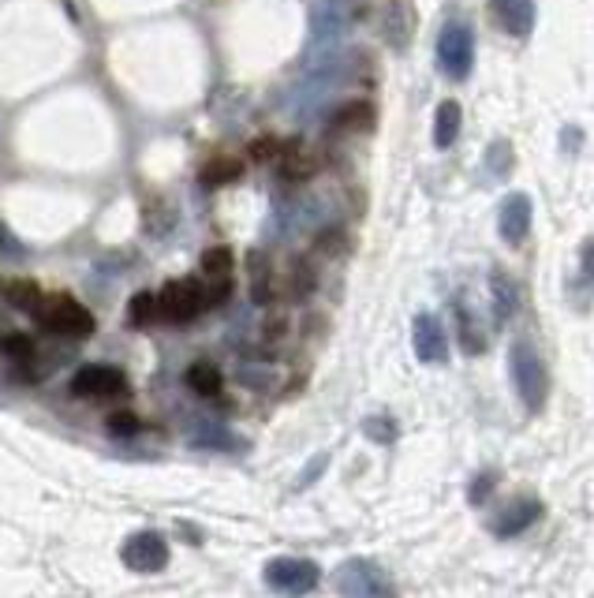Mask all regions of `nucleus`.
<instances>
[{"mask_svg":"<svg viewBox=\"0 0 594 598\" xmlns=\"http://www.w3.org/2000/svg\"><path fill=\"white\" fill-rule=\"evenodd\" d=\"M412 345L423 363H449V337L434 314H419L412 325Z\"/></svg>","mask_w":594,"mask_h":598,"instance_id":"nucleus-10","label":"nucleus"},{"mask_svg":"<svg viewBox=\"0 0 594 598\" xmlns=\"http://www.w3.org/2000/svg\"><path fill=\"white\" fill-rule=\"evenodd\" d=\"M322 468H326V456H318V461H314V464H311V468H307V471H303V475H300V487H307V482H311V479H314V475H318Z\"/></svg>","mask_w":594,"mask_h":598,"instance_id":"nucleus-29","label":"nucleus"},{"mask_svg":"<svg viewBox=\"0 0 594 598\" xmlns=\"http://www.w3.org/2000/svg\"><path fill=\"white\" fill-rule=\"evenodd\" d=\"M46 296L41 292L34 280H15V285H8V299H12L20 311H26V314H34V307H38V299Z\"/></svg>","mask_w":594,"mask_h":598,"instance_id":"nucleus-21","label":"nucleus"},{"mask_svg":"<svg viewBox=\"0 0 594 598\" xmlns=\"http://www.w3.org/2000/svg\"><path fill=\"white\" fill-rule=\"evenodd\" d=\"M128 319H131V325H150V322L161 319V314H157V292H138L135 299H131Z\"/></svg>","mask_w":594,"mask_h":598,"instance_id":"nucleus-20","label":"nucleus"},{"mask_svg":"<svg viewBox=\"0 0 594 598\" xmlns=\"http://www.w3.org/2000/svg\"><path fill=\"white\" fill-rule=\"evenodd\" d=\"M34 319L46 325L49 333H57V337L83 340L94 333V314L72 296H41L38 307H34Z\"/></svg>","mask_w":594,"mask_h":598,"instance_id":"nucleus-4","label":"nucleus"},{"mask_svg":"<svg viewBox=\"0 0 594 598\" xmlns=\"http://www.w3.org/2000/svg\"><path fill=\"white\" fill-rule=\"evenodd\" d=\"M494 490H497V471H478L468 490V501L471 505H486V498H490Z\"/></svg>","mask_w":594,"mask_h":598,"instance_id":"nucleus-24","label":"nucleus"},{"mask_svg":"<svg viewBox=\"0 0 594 598\" xmlns=\"http://www.w3.org/2000/svg\"><path fill=\"white\" fill-rule=\"evenodd\" d=\"M486 165H497V172L494 176H509V169H512V146L505 143V139H497V143L490 146V154H486Z\"/></svg>","mask_w":594,"mask_h":598,"instance_id":"nucleus-26","label":"nucleus"},{"mask_svg":"<svg viewBox=\"0 0 594 598\" xmlns=\"http://www.w3.org/2000/svg\"><path fill=\"white\" fill-rule=\"evenodd\" d=\"M262 576H266L269 591L288 595V598H303V595H311L314 587H318L322 569L307 558H274Z\"/></svg>","mask_w":594,"mask_h":598,"instance_id":"nucleus-5","label":"nucleus"},{"mask_svg":"<svg viewBox=\"0 0 594 598\" xmlns=\"http://www.w3.org/2000/svg\"><path fill=\"white\" fill-rule=\"evenodd\" d=\"M457 322H460V345H464V351H471V356H483L486 337H483V330H478L475 314L464 311V307L457 303Z\"/></svg>","mask_w":594,"mask_h":598,"instance_id":"nucleus-17","label":"nucleus"},{"mask_svg":"<svg viewBox=\"0 0 594 598\" xmlns=\"http://www.w3.org/2000/svg\"><path fill=\"white\" fill-rule=\"evenodd\" d=\"M214 307V292L198 277H177L157 292V314L165 322H195Z\"/></svg>","mask_w":594,"mask_h":598,"instance_id":"nucleus-3","label":"nucleus"},{"mask_svg":"<svg viewBox=\"0 0 594 598\" xmlns=\"http://www.w3.org/2000/svg\"><path fill=\"white\" fill-rule=\"evenodd\" d=\"M120 561L138 576L161 573V569L169 565V542H165V535H157V531H135V535H128L124 547H120Z\"/></svg>","mask_w":594,"mask_h":598,"instance_id":"nucleus-7","label":"nucleus"},{"mask_svg":"<svg viewBox=\"0 0 594 598\" xmlns=\"http://www.w3.org/2000/svg\"><path fill=\"white\" fill-rule=\"evenodd\" d=\"M243 165L235 162V157H217V162H209L203 169V183L206 188H221V183H232L235 176H240Z\"/></svg>","mask_w":594,"mask_h":598,"instance_id":"nucleus-19","label":"nucleus"},{"mask_svg":"<svg viewBox=\"0 0 594 598\" xmlns=\"http://www.w3.org/2000/svg\"><path fill=\"white\" fill-rule=\"evenodd\" d=\"M138 430V419L131 416V411H117V416H109V434L124 438V434H135Z\"/></svg>","mask_w":594,"mask_h":598,"instance_id":"nucleus-27","label":"nucleus"},{"mask_svg":"<svg viewBox=\"0 0 594 598\" xmlns=\"http://www.w3.org/2000/svg\"><path fill=\"white\" fill-rule=\"evenodd\" d=\"M509 374L517 385V397L528 411H543L549 400V371L531 340H512L509 348Z\"/></svg>","mask_w":594,"mask_h":598,"instance_id":"nucleus-1","label":"nucleus"},{"mask_svg":"<svg viewBox=\"0 0 594 598\" xmlns=\"http://www.w3.org/2000/svg\"><path fill=\"white\" fill-rule=\"evenodd\" d=\"M191 442L195 445H203V448H240L243 442L232 434V430H225V427H217V423H203L191 434Z\"/></svg>","mask_w":594,"mask_h":598,"instance_id":"nucleus-18","label":"nucleus"},{"mask_svg":"<svg viewBox=\"0 0 594 598\" xmlns=\"http://www.w3.org/2000/svg\"><path fill=\"white\" fill-rule=\"evenodd\" d=\"M438 64L457 83H464L471 75V68H475V34H471L468 23H445V31L438 34Z\"/></svg>","mask_w":594,"mask_h":598,"instance_id":"nucleus-6","label":"nucleus"},{"mask_svg":"<svg viewBox=\"0 0 594 598\" xmlns=\"http://www.w3.org/2000/svg\"><path fill=\"white\" fill-rule=\"evenodd\" d=\"M0 348H4V356H12L15 363H31L34 359V345H31V337H23V333H8Z\"/></svg>","mask_w":594,"mask_h":598,"instance_id":"nucleus-25","label":"nucleus"},{"mask_svg":"<svg viewBox=\"0 0 594 598\" xmlns=\"http://www.w3.org/2000/svg\"><path fill=\"white\" fill-rule=\"evenodd\" d=\"M580 259H583V274H587L594 280V240H587L580 248Z\"/></svg>","mask_w":594,"mask_h":598,"instance_id":"nucleus-28","label":"nucleus"},{"mask_svg":"<svg viewBox=\"0 0 594 598\" xmlns=\"http://www.w3.org/2000/svg\"><path fill=\"white\" fill-rule=\"evenodd\" d=\"M490 292H494V322L505 325V322L512 319V311H517V303H520L517 280L505 274V270H494V274H490Z\"/></svg>","mask_w":594,"mask_h":598,"instance_id":"nucleus-13","label":"nucleus"},{"mask_svg":"<svg viewBox=\"0 0 594 598\" xmlns=\"http://www.w3.org/2000/svg\"><path fill=\"white\" fill-rule=\"evenodd\" d=\"M371 124H374V109L366 101L344 105V109H340L337 117L329 120V128H334V131H366Z\"/></svg>","mask_w":594,"mask_h":598,"instance_id":"nucleus-16","label":"nucleus"},{"mask_svg":"<svg viewBox=\"0 0 594 598\" xmlns=\"http://www.w3.org/2000/svg\"><path fill=\"white\" fill-rule=\"evenodd\" d=\"M334 584L340 598H400L397 579L386 573V565L371 558H348L337 569Z\"/></svg>","mask_w":594,"mask_h":598,"instance_id":"nucleus-2","label":"nucleus"},{"mask_svg":"<svg viewBox=\"0 0 594 598\" xmlns=\"http://www.w3.org/2000/svg\"><path fill=\"white\" fill-rule=\"evenodd\" d=\"M531 217H535L531 195H523V191H512V195H505L501 210H497V228H501V240L509 243V248H520V243L528 240Z\"/></svg>","mask_w":594,"mask_h":598,"instance_id":"nucleus-9","label":"nucleus"},{"mask_svg":"<svg viewBox=\"0 0 594 598\" xmlns=\"http://www.w3.org/2000/svg\"><path fill=\"white\" fill-rule=\"evenodd\" d=\"M386 26H381V31H386V38H389V46H404L408 41V23H404V4H389L386 8Z\"/></svg>","mask_w":594,"mask_h":598,"instance_id":"nucleus-22","label":"nucleus"},{"mask_svg":"<svg viewBox=\"0 0 594 598\" xmlns=\"http://www.w3.org/2000/svg\"><path fill=\"white\" fill-rule=\"evenodd\" d=\"M187 385L198 393V397H217L225 385L221 371H217V363H209V359H198V363L187 367Z\"/></svg>","mask_w":594,"mask_h":598,"instance_id":"nucleus-15","label":"nucleus"},{"mask_svg":"<svg viewBox=\"0 0 594 598\" xmlns=\"http://www.w3.org/2000/svg\"><path fill=\"white\" fill-rule=\"evenodd\" d=\"M363 430H366V438H374V442H381V445L397 442V423H392L389 416H371L363 423Z\"/></svg>","mask_w":594,"mask_h":598,"instance_id":"nucleus-23","label":"nucleus"},{"mask_svg":"<svg viewBox=\"0 0 594 598\" xmlns=\"http://www.w3.org/2000/svg\"><path fill=\"white\" fill-rule=\"evenodd\" d=\"M460 124H464V112H460V105L457 101H441L438 112H434V146L449 150L452 143H457Z\"/></svg>","mask_w":594,"mask_h":598,"instance_id":"nucleus-14","label":"nucleus"},{"mask_svg":"<svg viewBox=\"0 0 594 598\" xmlns=\"http://www.w3.org/2000/svg\"><path fill=\"white\" fill-rule=\"evenodd\" d=\"M124 390H128L124 371H117V367L109 363H90L72 378V393L83 400H112Z\"/></svg>","mask_w":594,"mask_h":598,"instance_id":"nucleus-8","label":"nucleus"},{"mask_svg":"<svg viewBox=\"0 0 594 598\" xmlns=\"http://www.w3.org/2000/svg\"><path fill=\"white\" fill-rule=\"evenodd\" d=\"M538 516H543V501L538 498H517L509 509H501V513L490 521V531L497 539H517V535L528 531L531 524H538Z\"/></svg>","mask_w":594,"mask_h":598,"instance_id":"nucleus-11","label":"nucleus"},{"mask_svg":"<svg viewBox=\"0 0 594 598\" xmlns=\"http://www.w3.org/2000/svg\"><path fill=\"white\" fill-rule=\"evenodd\" d=\"M486 4L497 26L512 38H528L535 31V0H486Z\"/></svg>","mask_w":594,"mask_h":598,"instance_id":"nucleus-12","label":"nucleus"}]
</instances>
